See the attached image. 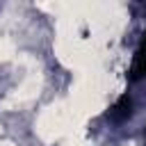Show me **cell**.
<instances>
[{
	"instance_id": "obj_2",
	"label": "cell",
	"mask_w": 146,
	"mask_h": 146,
	"mask_svg": "<svg viewBox=\"0 0 146 146\" xmlns=\"http://www.w3.org/2000/svg\"><path fill=\"white\" fill-rule=\"evenodd\" d=\"M130 73H132L135 80L146 73V34H144V41H141V46H139V50H137V55H135V62H132Z\"/></svg>"
},
{
	"instance_id": "obj_1",
	"label": "cell",
	"mask_w": 146,
	"mask_h": 146,
	"mask_svg": "<svg viewBox=\"0 0 146 146\" xmlns=\"http://www.w3.org/2000/svg\"><path fill=\"white\" fill-rule=\"evenodd\" d=\"M130 114H132V100H130V96H121L110 107V112H107L110 121H114V123H121V121L130 119Z\"/></svg>"
}]
</instances>
